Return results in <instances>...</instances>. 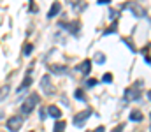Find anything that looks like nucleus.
<instances>
[{
	"mask_svg": "<svg viewBox=\"0 0 151 132\" xmlns=\"http://www.w3.org/2000/svg\"><path fill=\"white\" fill-rule=\"evenodd\" d=\"M37 104H39V95H37V93H30V95L23 100V104H21V109H19V111H21L23 115H28V113H32V111H34V107H35Z\"/></svg>",
	"mask_w": 151,
	"mask_h": 132,
	"instance_id": "1",
	"label": "nucleus"
},
{
	"mask_svg": "<svg viewBox=\"0 0 151 132\" xmlns=\"http://www.w3.org/2000/svg\"><path fill=\"white\" fill-rule=\"evenodd\" d=\"M141 90H142V81H137L135 85H132L130 88H127V92H125L127 100H135V99H139Z\"/></svg>",
	"mask_w": 151,
	"mask_h": 132,
	"instance_id": "2",
	"label": "nucleus"
},
{
	"mask_svg": "<svg viewBox=\"0 0 151 132\" xmlns=\"http://www.w3.org/2000/svg\"><path fill=\"white\" fill-rule=\"evenodd\" d=\"M5 125H7V129L11 132H18L21 129V125H23V118L21 116H11Z\"/></svg>",
	"mask_w": 151,
	"mask_h": 132,
	"instance_id": "3",
	"label": "nucleus"
},
{
	"mask_svg": "<svg viewBox=\"0 0 151 132\" xmlns=\"http://www.w3.org/2000/svg\"><path fill=\"white\" fill-rule=\"evenodd\" d=\"M90 116H91V109H84V111L77 113V115L74 116V125H76V127H83V125H84V122H86Z\"/></svg>",
	"mask_w": 151,
	"mask_h": 132,
	"instance_id": "4",
	"label": "nucleus"
},
{
	"mask_svg": "<svg viewBox=\"0 0 151 132\" xmlns=\"http://www.w3.org/2000/svg\"><path fill=\"white\" fill-rule=\"evenodd\" d=\"M40 87H42V90H44L46 95H53V93H55L53 85H49V76H44V78L40 79Z\"/></svg>",
	"mask_w": 151,
	"mask_h": 132,
	"instance_id": "5",
	"label": "nucleus"
},
{
	"mask_svg": "<svg viewBox=\"0 0 151 132\" xmlns=\"http://www.w3.org/2000/svg\"><path fill=\"white\" fill-rule=\"evenodd\" d=\"M60 9H62V5H60V2H55V4L51 5V9H49V12H47V18H53V16H56V14L60 12Z\"/></svg>",
	"mask_w": 151,
	"mask_h": 132,
	"instance_id": "6",
	"label": "nucleus"
},
{
	"mask_svg": "<svg viewBox=\"0 0 151 132\" xmlns=\"http://www.w3.org/2000/svg\"><path fill=\"white\" fill-rule=\"evenodd\" d=\"M77 69H79L83 74H88V72L91 71V60H84V62H83V63H81Z\"/></svg>",
	"mask_w": 151,
	"mask_h": 132,
	"instance_id": "7",
	"label": "nucleus"
},
{
	"mask_svg": "<svg viewBox=\"0 0 151 132\" xmlns=\"http://www.w3.org/2000/svg\"><path fill=\"white\" fill-rule=\"evenodd\" d=\"M49 71L53 72V74H65L67 72V67H63V65H49Z\"/></svg>",
	"mask_w": 151,
	"mask_h": 132,
	"instance_id": "8",
	"label": "nucleus"
},
{
	"mask_svg": "<svg viewBox=\"0 0 151 132\" xmlns=\"http://www.w3.org/2000/svg\"><path fill=\"white\" fill-rule=\"evenodd\" d=\"M47 113H49V116H53V118H60V116H62V111L58 109V106H49V107H47Z\"/></svg>",
	"mask_w": 151,
	"mask_h": 132,
	"instance_id": "9",
	"label": "nucleus"
},
{
	"mask_svg": "<svg viewBox=\"0 0 151 132\" xmlns=\"http://www.w3.org/2000/svg\"><path fill=\"white\" fill-rule=\"evenodd\" d=\"M132 12H134L137 18H142V16H146V11H144L141 5H132Z\"/></svg>",
	"mask_w": 151,
	"mask_h": 132,
	"instance_id": "10",
	"label": "nucleus"
},
{
	"mask_svg": "<svg viewBox=\"0 0 151 132\" xmlns=\"http://www.w3.org/2000/svg\"><path fill=\"white\" fill-rule=\"evenodd\" d=\"M30 85H32V78H30V74H27V78L23 79V83H21V85L18 87V92H21V90H25V88H28Z\"/></svg>",
	"mask_w": 151,
	"mask_h": 132,
	"instance_id": "11",
	"label": "nucleus"
},
{
	"mask_svg": "<svg viewBox=\"0 0 151 132\" xmlns=\"http://www.w3.org/2000/svg\"><path fill=\"white\" fill-rule=\"evenodd\" d=\"M53 132H65V122L58 120V122L55 123V127H53Z\"/></svg>",
	"mask_w": 151,
	"mask_h": 132,
	"instance_id": "12",
	"label": "nucleus"
},
{
	"mask_svg": "<svg viewBox=\"0 0 151 132\" xmlns=\"http://www.w3.org/2000/svg\"><path fill=\"white\" fill-rule=\"evenodd\" d=\"M130 120L132 122H141L142 120V113L141 111H132L130 113Z\"/></svg>",
	"mask_w": 151,
	"mask_h": 132,
	"instance_id": "13",
	"label": "nucleus"
},
{
	"mask_svg": "<svg viewBox=\"0 0 151 132\" xmlns=\"http://www.w3.org/2000/svg\"><path fill=\"white\" fill-rule=\"evenodd\" d=\"M7 93H9V87H7V85L0 88V100H4V99L7 97Z\"/></svg>",
	"mask_w": 151,
	"mask_h": 132,
	"instance_id": "14",
	"label": "nucleus"
},
{
	"mask_svg": "<svg viewBox=\"0 0 151 132\" xmlns=\"http://www.w3.org/2000/svg\"><path fill=\"white\" fill-rule=\"evenodd\" d=\"M76 99H77V100H86V97H84V92H83V90H79V88H77V90H76Z\"/></svg>",
	"mask_w": 151,
	"mask_h": 132,
	"instance_id": "15",
	"label": "nucleus"
},
{
	"mask_svg": "<svg viewBox=\"0 0 151 132\" xmlns=\"http://www.w3.org/2000/svg\"><path fill=\"white\" fill-rule=\"evenodd\" d=\"M95 62H97V63H104V62H106L104 53H97V55H95Z\"/></svg>",
	"mask_w": 151,
	"mask_h": 132,
	"instance_id": "16",
	"label": "nucleus"
},
{
	"mask_svg": "<svg viewBox=\"0 0 151 132\" xmlns=\"http://www.w3.org/2000/svg\"><path fill=\"white\" fill-rule=\"evenodd\" d=\"M32 49H34V44L28 43V44H25V49H23V53L28 56V55H32Z\"/></svg>",
	"mask_w": 151,
	"mask_h": 132,
	"instance_id": "17",
	"label": "nucleus"
},
{
	"mask_svg": "<svg viewBox=\"0 0 151 132\" xmlns=\"http://www.w3.org/2000/svg\"><path fill=\"white\" fill-rule=\"evenodd\" d=\"M102 79H104V83H111V81H113V74H111V72H106Z\"/></svg>",
	"mask_w": 151,
	"mask_h": 132,
	"instance_id": "18",
	"label": "nucleus"
},
{
	"mask_svg": "<svg viewBox=\"0 0 151 132\" xmlns=\"http://www.w3.org/2000/svg\"><path fill=\"white\" fill-rule=\"evenodd\" d=\"M95 85H97V79H95V78L86 79V87H95Z\"/></svg>",
	"mask_w": 151,
	"mask_h": 132,
	"instance_id": "19",
	"label": "nucleus"
},
{
	"mask_svg": "<svg viewBox=\"0 0 151 132\" xmlns=\"http://www.w3.org/2000/svg\"><path fill=\"white\" fill-rule=\"evenodd\" d=\"M114 32H116V25H113L111 28H107V30L104 32V35H111V34H114Z\"/></svg>",
	"mask_w": 151,
	"mask_h": 132,
	"instance_id": "20",
	"label": "nucleus"
},
{
	"mask_svg": "<svg viewBox=\"0 0 151 132\" xmlns=\"http://www.w3.org/2000/svg\"><path fill=\"white\" fill-rule=\"evenodd\" d=\"M118 14H119V12H118L116 9H111V12H109V18H111V19H114V18H116Z\"/></svg>",
	"mask_w": 151,
	"mask_h": 132,
	"instance_id": "21",
	"label": "nucleus"
},
{
	"mask_svg": "<svg viewBox=\"0 0 151 132\" xmlns=\"http://www.w3.org/2000/svg\"><path fill=\"white\" fill-rule=\"evenodd\" d=\"M121 131H123V125H118V127L113 129V132H121Z\"/></svg>",
	"mask_w": 151,
	"mask_h": 132,
	"instance_id": "22",
	"label": "nucleus"
},
{
	"mask_svg": "<svg viewBox=\"0 0 151 132\" xmlns=\"http://www.w3.org/2000/svg\"><path fill=\"white\" fill-rule=\"evenodd\" d=\"M111 0H99V4H109Z\"/></svg>",
	"mask_w": 151,
	"mask_h": 132,
	"instance_id": "23",
	"label": "nucleus"
},
{
	"mask_svg": "<svg viewBox=\"0 0 151 132\" xmlns=\"http://www.w3.org/2000/svg\"><path fill=\"white\" fill-rule=\"evenodd\" d=\"M95 132H104V127H99V129H97Z\"/></svg>",
	"mask_w": 151,
	"mask_h": 132,
	"instance_id": "24",
	"label": "nucleus"
},
{
	"mask_svg": "<svg viewBox=\"0 0 151 132\" xmlns=\"http://www.w3.org/2000/svg\"><path fill=\"white\" fill-rule=\"evenodd\" d=\"M148 99H150V100H151V90H150V92H148Z\"/></svg>",
	"mask_w": 151,
	"mask_h": 132,
	"instance_id": "25",
	"label": "nucleus"
}]
</instances>
